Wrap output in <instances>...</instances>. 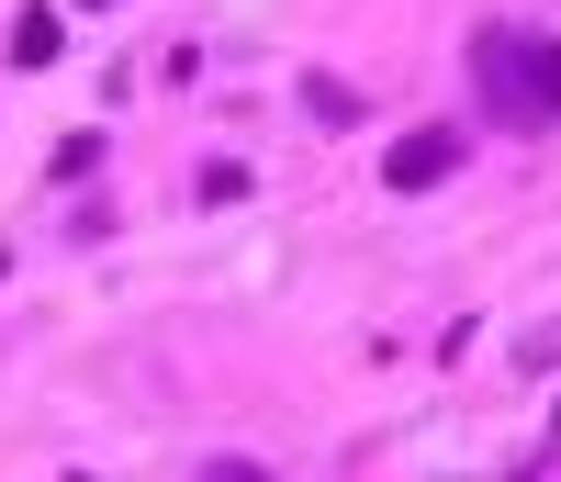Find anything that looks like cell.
Here are the masks:
<instances>
[{"mask_svg":"<svg viewBox=\"0 0 561 482\" xmlns=\"http://www.w3.org/2000/svg\"><path fill=\"white\" fill-rule=\"evenodd\" d=\"M472 90L505 135H550L561 124V34H528V23H483L472 34Z\"/></svg>","mask_w":561,"mask_h":482,"instance_id":"cell-1","label":"cell"},{"mask_svg":"<svg viewBox=\"0 0 561 482\" xmlns=\"http://www.w3.org/2000/svg\"><path fill=\"white\" fill-rule=\"evenodd\" d=\"M449 169H460V135H449V124H415V135H393V158H382V180H393V191H438Z\"/></svg>","mask_w":561,"mask_h":482,"instance_id":"cell-2","label":"cell"},{"mask_svg":"<svg viewBox=\"0 0 561 482\" xmlns=\"http://www.w3.org/2000/svg\"><path fill=\"white\" fill-rule=\"evenodd\" d=\"M57 45H68V23H57V12H23V23H12V57H23V68H45Z\"/></svg>","mask_w":561,"mask_h":482,"instance_id":"cell-3","label":"cell"},{"mask_svg":"<svg viewBox=\"0 0 561 482\" xmlns=\"http://www.w3.org/2000/svg\"><path fill=\"white\" fill-rule=\"evenodd\" d=\"M304 102H314V124H359V90L348 79H304Z\"/></svg>","mask_w":561,"mask_h":482,"instance_id":"cell-4","label":"cell"},{"mask_svg":"<svg viewBox=\"0 0 561 482\" xmlns=\"http://www.w3.org/2000/svg\"><path fill=\"white\" fill-rule=\"evenodd\" d=\"M517 370H561V325H539L528 348H517Z\"/></svg>","mask_w":561,"mask_h":482,"instance_id":"cell-5","label":"cell"},{"mask_svg":"<svg viewBox=\"0 0 561 482\" xmlns=\"http://www.w3.org/2000/svg\"><path fill=\"white\" fill-rule=\"evenodd\" d=\"M203 482H270L259 460H203Z\"/></svg>","mask_w":561,"mask_h":482,"instance_id":"cell-6","label":"cell"},{"mask_svg":"<svg viewBox=\"0 0 561 482\" xmlns=\"http://www.w3.org/2000/svg\"><path fill=\"white\" fill-rule=\"evenodd\" d=\"M68 482H102V471H68Z\"/></svg>","mask_w":561,"mask_h":482,"instance_id":"cell-7","label":"cell"},{"mask_svg":"<svg viewBox=\"0 0 561 482\" xmlns=\"http://www.w3.org/2000/svg\"><path fill=\"white\" fill-rule=\"evenodd\" d=\"M90 12H113V0H90Z\"/></svg>","mask_w":561,"mask_h":482,"instance_id":"cell-8","label":"cell"}]
</instances>
